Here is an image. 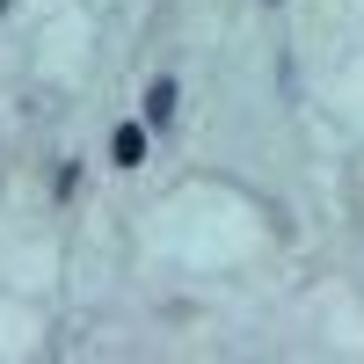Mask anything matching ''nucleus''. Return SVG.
Here are the masks:
<instances>
[{
	"mask_svg": "<svg viewBox=\"0 0 364 364\" xmlns=\"http://www.w3.org/2000/svg\"><path fill=\"white\" fill-rule=\"evenodd\" d=\"M146 132H154L146 117H139V124H117V132H109V161H117V168H139V161H146Z\"/></svg>",
	"mask_w": 364,
	"mask_h": 364,
	"instance_id": "obj_1",
	"label": "nucleus"
},
{
	"mask_svg": "<svg viewBox=\"0 0 364 364\" xmlns=\"http://www.w3.org/2000/svg\"><path fill=\"white\" fill-rule=\"evenodd\" d=\"M175 102H182V87L175 80H154V87H146V124H154V132L175 124Z\"/></svg>",
	"mask_w": 364,
	"mask_h": 364,
	"instance_id": "obj_2",
	"label": "nucleus"
}]
</instances>
